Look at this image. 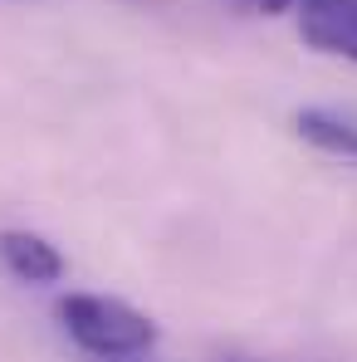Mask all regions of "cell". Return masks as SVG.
Instances as JSON below:
<instances>
[{
  "instance_id": "1",
  "label": "cell",
  "mask_w": 357,
  "mask_h": 362,
  "mask_svg": "<svg viewBox=\"0 0 357 362\" xmlns=\"http://www.w3.org/2000/svg\"><path fill=\"white\" fill-rule=\"evenodd\" d=\"M59 318L69 338L93 358H137L157 343V328L147 313L108 294H69L59 303Z\"/></svg>"
},
{
  "instance_id": "5",
  "label": "cell",
  "mask_w": 357,
  "mask_h": 362,
  "mask_svg": "<svg viewBox=\"0 0 357 362\" xmlns=\"http://www.w3.org/2000/svg\"><path fill=\"white\" fill-rule=\"evenodd\" d=\"M245 10H259V15H279V10H289L294 0H240Z\"/></svg>"
},
{
  "instance_id": "3",
  "label": "cell",
  "mask_w": 357,
  "mask_h": 362,
  "mask_svg": "<svg viewBox=\"0 0 357 362\" xmlns=\"http://www.w3.org/2000/svg\"><path fill=\"white\" fill-rule=\"evenodd\" d=\"M0 264L25 284H59L64 255L35 230H0Z\"/></svg>"
},
{
  "instance_id": "2",
  "label": "cell",
  "mask_w": 357,
  "mask_h": 362,
  "mask_svg": "<svg viewBox=\"0 0 357 362\" xmlns=\"http://www.w3.org/2000/svg\"><path fill=\"white\" fill-rule=\"evenodd\" d=\"M298 35L323 54L357 64V0H303L298 5Z\"/></svg>"
},
{
  "instance_id": "4",
  "label": "cell",
  "mask_w": 357,
  "mask_h": 362,
  "mask_svg": "<svg viewBox=\"0 0 357 362\" xmlns=\"http://www.w3.org/2000/svg\"><path fill=\"white\" fill-rule=\"evenodd\" d=\"M298 137L313 142L318 152L328 157H357V122L343 118V113H328V108H303L294 118Z\"/></svg>"
}]
</instances>
